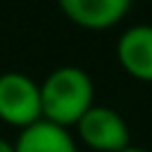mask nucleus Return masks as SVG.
<instances>
[{"instance_id": "nucleus-1", "label": "nucleus", "mask_w": 152, "mask_h": 152, "mask_svg": "<svg viewBox=\"0 0 152 152\" xmlns=\"http://www.w3.org/2000/svg\"><path fill=\"white\" fill-rule=\"evenodd\" d=\"M93 78L74 64L52 69L40 83L43 119L57 126H76L78 119L93 107Z\"/></svg>"}, {"instance_id": "nucleus-2", "label": "nucleus", "mask_w": 152, "mask_h": 152, "mask_svg": "<svg viewBox=\"0 0 152 152\" xmlns=\"http://www.w3.org/2000/svg\"><path fill=\"white\" fill-rule=\"evenodd\" d=\"M0 119L12 126L26 128L43 119L40 83L24 71L0 74Z\"/></svg>"}, {"instance_id": "nucleus-3", "label": "nucleus", "mask_w": 152, "mask_h": 152, "mask_svg": "<svg viewBox=\"0 0 152 152\" xmlns=\"http://www.w3.org/2000/svg\"><path fill=\"white\" fill-rule=\"evenodd\" d=\"M76 131L86 145H90L93 150H100V152H121L131 145L128 124L112 107L93 104L78 119Z\"/></svg>"}, {"instance_id": "nucleus-4", "label": "nucleus", "mask_w": 152, "mask_h": 152, "mask_svg": "<svg viewBox=\"0 0 152 152\" xmlns=\"http://www.w3.org/2000/svg\"><path fill=\"white\" fill-rule=\"evenodd\" d=\"M116 57L133 78L152 83V26L138 24L126 28L116 43Z\"/></svg>"}, {"instance_id": "nucleus-5", "label": "nucleus", "mask_w": 152, "mask_h": 152, "mask_svg": "<svg viewBox=\"0 0 152 152\" xmlns=\"http://www.w3.org/2000/svg\"><path fill=\"white\" fill-rule=\"evenodd\" d=\"M133 0H57L62 12L83 28H109L124 19Z\"/></svg>"}, {"instance_id": "nucleus-6", "label": "nucleus", "mask_w": 152, "mask_h": 152, "mask_svg": "<svg viewBox=\"0 0 152 152\" xmlns=\"http://www.w3.org/2000/svg\"><path fill=\"white\" fill-rule=\"evenodd\" d=\"M12 145L14 152H78L74 135L64 126H57L48 119L21 128Z\"/></svg>"}, {"instance_id": "nucleus-7", "label": "nucleus", "mask_w": 152, "mask_h": 152, "mask_svg": "<svg viewBox=\"0 0 152 152\" xmlns=\"http://www.w3.org/2000/svg\"><path fill=\"white\" fill-rule=\"evenodd\" d=\"M0 152H14V145L5 138H0Z\"/></svg>"}, {"instance_id": "nucleus-8", "label": "nucleus", "mask_w": 152, "mask_h": 152, "mask_svg": "<svg viewBox=\"0 0 152 152\" xmlns=\"http://www.w3.org/2000/svg\"><path fill=\"white\" fill-rule=\"evenodd\" d=\"M121 152H147V150H142V147H133V145H128L126 150H121Z\"/></svg>"}]
</instances>
